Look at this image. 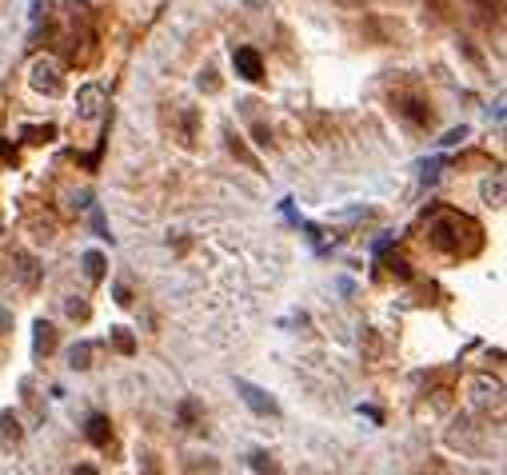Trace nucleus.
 Returning <instances> with one entry per match:
<instances>
[{
    "instance_id": "1",
    "label": "nucleus",
    "mask_w": 507,
    "mask_h": 475,
    "mask_svg": "<svg viewBox=\"0 0 507 475\" xmlns=\"http://www.w3.org/2000/svg\"><path fill=\"white\" fill-rule=\"evenodd\" d=\"M427 244L444 256H476L484 248V228L456 208H432L427 216Z\"/></svg>"
},
{
    "instance_id": "2",
    "label": "nucleus",
    "mask_w": 507,
    "mask_h": 475,
    "mask_svg": "<svg viewBox=\"0 0 507 475\" xmlns=\"http://www.w3.org/2000/svg\"><path fill=\"white\" fill-rule=\"evenodd\" d=\"M236 392H240V400L252 407L256 415H272V419L280 415V404H276V400L264 392V387H256L252 380H236Z\"/></svg>"
},
{
    "instance_id": "3",
    "label": "nucleus",
    "mask_w": 507,
    "mask_h": 475,
    "mask_svg": "<svg viewBox=\"0 0 507 475\" xmlns=\"http://www.w3.org/2000/svg\"><path fill=\"white\" fill-rule=\"evenodd\" d=\"M32 88L36 92H48V96H56V92L64 88V76H61V68L44 56V61H36L32 64Z\"/></svg>"
},
{
    "instance_id": "4",
    "label": "nucleus",
    "mask_w": 507,
    "mask_h": 475,
    "mask_svg": "<svg viewBox=\"0 0 507 475\" xmlns=\"http://www.w3.org/2000/svg\"><path fill=\"white\" fill-rule=\"evenodd\" d=\"M232 64L244 80H260V76H264V56L256 48H248V44H240V48L232 52Z\"/></svg>"
},
{
    "instance_id": "5",
    "label": "nucleus",
    "mask_w": 507,
    "mask_h": 475,
    "mask_svg": "<svg viewBox=\"0 0 507 475\" xmlns=\"http://www.w3.org/2000/svg\"><path fill=\"white\" fill-rule=\"evenodd\" d=\"M84 435H88V444H92V447H108V439H112L108 415L92 412V415H88V424H84Z\"/></svg>"
},
{
    "instance_id": "6",
    "label": "nucleus",
    "mask_w": 507,
    "mask_h": 475,
    "mask_svg": "<svg viewBox=\"0 0 507 475\" xmlns=\"http://www.w3.org/2000/svg\"><path fill=\"white\" fill-rule=\"evenodd\" d=\"M80 116L84 120H92V116H100V100H104V88L100 84H88V88H80Z\"/></svg>"
},
{
    "instance_id": "7",
    "label": "nucleus",
    "mask_w": 507,
    "mask_h": 475,
    "mask_svg": "<svg viewBox=\"0 0 507 475\" xmlns=\"http://www.w3.org/2000/svg\"><path fill=\"white\" fill-rule=\"evenodd\" d=\"M248 464H252V471L256 475H280V467H276V459L268 451H260V447H256L252 455H248Z\"/></svg>"
},
{
    "instance_id": "8",
    "label": "nucleus",
    "mask_w": 507,
    "mask_h": 475,
    "mask_svg": "<svg viewBox=\"0 0 507 475\" xmlns=\"http://www.w3.org/2000/svg\"><path fill=\"white\" fill-rule=\"evenodd\" d=\"M112 344H116L120 355H136V335L128 328H112Z\"/></svg>"
},
{
    "instance_id": "9",
    "label": "nucleus",
    "mask_w": 507,
    "mask_h": 475,
    "mask_svg": "<svg viewBox=\"0 0 507 475\" xmlns=\"http://www.w3.org/2000/svg\"><path fill=\"white\" fill-rule=\"evenodd\" d=\"M52 344H56V332H52L48 320H41V324H36V352L48 355V352H52Z\"/></svg>"
},
{
    "instance_id": "10",
    "label": "nucleus",
    "mask_w": 507,
    "mask_h": 475,
    "mask_svg": "<svg viewBox=\"0 0 507 475\" xmlns=\"http://www.w3.org/2000/svg\"><path fill=\"white\" fill-rule=\"evenodd\" d=\"M84 272H88L92 283H100L104 280V256L100 252H84Z\"/></svg>"
},
{
    "instance_id": "11",
    "label": "nucleus",
    "mask_w": 507,
    "mask_h": 475,
    "mask_svg": "<svg viewBox=\"0 0 507 475\" xmlns=\"http://www.w3.org/2000/svg\"><path fill=\"white\" fill-rule=\"evenodd\" d=\"M399 112H404V116H412L416 124H427V120H432V112L419 108V100H399Z\"/></svg>"
},
{
    "instance_id": "12",
    "label": "nucleus",
    "mask_w": 507,
    "mask_h": 475,
    "mask_svg": "<svg viewBox=\"0 0 507 475\" xmlns=\"http://www.w3.org/2000/svg\"><path fill=\"white\" fill-rule=\"evenodd\" d=\"M92 348H96V344H76V348H72L68 364L76 367V372H84V367H88V355H92Z\"/></svg>"
},
{
    "instance_id": "13",
    "label": "nucleus",
    "mask_w": 507,
    "mask_h": 475,
    "mask_svg": "<svg viewBox=\"0 0 507 475\" xmlns=\"http://www.w3.org/2000/svg\"><path fill=\"white\" fill-rule=\"evenodd\" d=\"M387 272H392V276H399V280H407V276H412V268H407V260H404V256H387Z\"/></svg>"
},
{
    "instance_id": "14",
    "label": "nucleus",
    "mask_w": 507,
    "mask_h": 475,
    "mask_svg": "<svg viewBox=\"0 0 507 475\" xmlns=\"http://www.w3.org/2000/svg\"><path fill=\"white\" fill-rule=\"evenodd\" d=\"M92 228H96V236H104V240L112 244V232H108V220H104L100 208H92Z\"/></svg>"
},
{
    "instance_id": "15",
    "label": "nucleus",
    "mask_w": 507,
    "mask_h": 475,
    "mask_svg": "<svg viewBox=\"0 0 507 475\" xmlns=\"http://www.w3.org/2000/svg\"><path fill=\"white\" fill-rule=\"evenodd\" d=\"M0 432H4V435H12V439H21V427H16V415L0 412Z\"/></svg>"
},
{
    "instance_id": "16",
    "label": "nucleus",
    "mask_w": 507,
    "mask_h": 475,
    "mask_svg": "<svg viewBox=\"0 0 507 475\" xmlns=\"http://www.w3.org/2000/svg\"><path fill=\"white\" fill-rule=\"evenodd\" d=\"M484 196H487V204H499V196H503V176H496V180L487 184Z\"/></svg>"
},
{
    "instance_id": "17",
    "label": "nucleus",
    "mask_w": 507,
    "mask_h": 475,
    "mask_svg": "<svg viewBox=\"0 0 507 475\" xmlns=\"http://www.w3.org/2000/svg\"><path fill=\"white\" fill-rule=\"evenodd\" d=\"M24 132H28V140H36V144L56 136V128H52V124H44V128H24Z\"/></svg>"
},
{
    "instance_id": "18",
    "label": "nucleus",
    "mask_w": 507,
    "mask_h": 475,
    "mask_svg": "<svg viewBox=\"0 0 507 475\" xmlns=\"http://www.w3.org/2000/svg\"><path fill=\"white\" fill-rule=\"evenodd\" d=\"M180 419H184L188 427L196 424V400H184V404H180Z\"/></svg>"
},
{
    "instance_id": "19",
    "label": "nucleus",
    "mask_w": 507,
    "mask_h": 475,
    "mask_svg": "<svg viewBox=\"0 0 507 475\" xmlns=\"http://www.w3.org/2000/svg\"><path fill=\"white\" fill-rule=\"evenodd\" d=\"M355 412H360V415H367L372 424H384V412H380V407H372V404H360Z\"/></svg>"
},
{
    "instance_id": "20",
    "label": "nucleus",
    "mask_w": 507,
    "mask_h": 475,
    "mask_svg": "<svg viewBox=\"0 0 507 475\" xmlns=\"http://www.w3.org/2000/svg\"><path fill=\"white\" fill-rule=\"evenodd\" d=\"M439 168H444V160H427V164H424V184H432V180H436V176H439Z\"/></svg>"
},
{
    "instance_id": "21",
    "label": "nucleus",
    "mask_w": 507,
    "mask_h": 475,
    "mask_svg": "<svg viewBox=\"0 0 507 475\" xmlns=\"http://www.w3.org/2000/svg\"><path fill=\"white\" fill-rule=\"evenodd\" d=\"M140 459H144V475H160V464H156V455H152V451H144Z\"/></svg>"
},
{
    "instance_id": "22",
    "label": "nucleus",
    "mask_w": 507,
    "mask_h": 475,
    "mask_svg": "<svg viewBox=\"0 0 507 475\" xmlns=\"http://www.w3.org/2000/svg\"><path fill=\"white\" fill-rule=\"evenodd\" d=\"M464 136H467V128H451L447 136H439V144H459Z\"/></svg>"
},
{
    "instance_id": "23",
    "label": "nucleus",
    "mask_w": 507,
    "mask_h": 475,
    "mask_svg": "<svg viewBox=\"0 0 507 475\" xmlns=\"http://www.w3.org/2000/svg\"><path fill=\"white\" fill-rule=\"evenodd\" d=\"M116 303H132V292H128V283H116Z\"/></svg>"
},
{
    "instance_id": "24",
    "label": "nucleus",
    "mask_w": 507,
    "mask_h": 475,
    "mask_svg": "<svg viewBox=\"0 0 507 475\" xmlns=\"http://www.w3.org/2000/svg\"><path fill=\"white\" fill-rule=\"evenodd\" d=\"M68 315H80V320H84V315H88V308H84V303H76V300H72V303H68Z\"/></svg>"
},
{
    "instance_id": "25",
    "label": "nucleus",
    "mask_w": 507,
    "mask_h": 475,
    "mask_svg": "<svg viewBox=\"0 0 507 475\" xmlns=\"http://www.w3.org/2000/svg\"><path fill=\"white\" fill-rule=\"evenodd\" d=\"M44 9H48V0H36V4H32V21H41Z\"/></svg>"
},
{
    "instance_id": "26",
    "label": "nucleus",
    "mask_w": 507,
    "mask_h": 475,
    "mask_svg": "<svg viewBox=\"0 0 507 475\" xmlns=\"http://www.w3.org/2000/svg\"><path fill=\"white\" fill-rule=\"evenodd\" d=\"M72 475H100V471H96V467H88V464H80V467H76Z\"/></svg>"
},
{
    "instance_id": "27",
    "label": "nucleus",
    "mask_w": 507,
    "mask_h": 475,
    "mask_svg": "<svg viewBox=\"0 0 507 475\" xmlns=\"http://www.w3.org/2000/svg\"><path fill=\"white\" fill-rule=\"evenodd\" d=\"M4 156H12V144H4V140H0V160H4ZM12 160H16V156H12Z\"/></svg>"
}]
</instances>
